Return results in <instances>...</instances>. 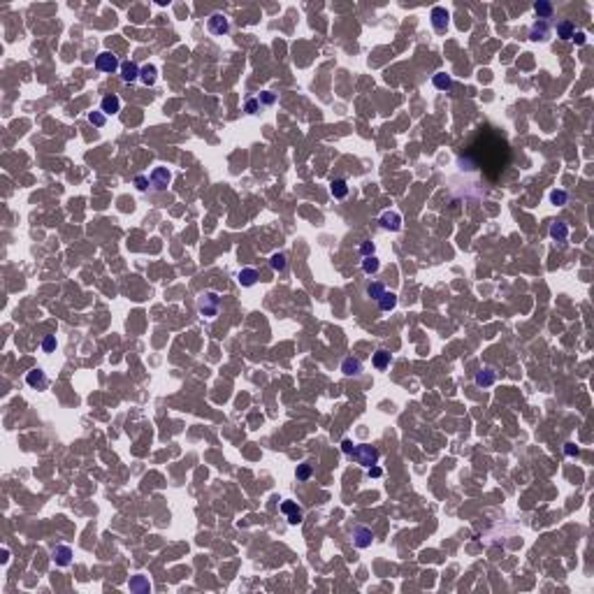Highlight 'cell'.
I'll return each mask as SVG.
<instances>
[{
    "label": "cell",
    "instance_id": "cell-1",
    "mask_svg": "<svg viewBox=\"0 0 594 594\" xmlns=\"http://www.w3.org/2000/svg\"><path fill=\"white\" fill-rule=\"evenodd\" d=\"M353 457L357 460V464H362V467L369 469L372 464L379 462V448L376 446H355Z\"/></svg>",
    "mask_w": 594,
    "mask_h": 594
},
{
    "label": "cell",
    "instance_id": "cell-2",
    "mask_svg": "<svg viewBox=\"0 0 594 594\" xmlns=\"http://www.w3.org/2000/svg\"><path fill=\"white\" fill-rule=\"evenodd\" d=\"M95 68H98L100 72H109V74H112V72L121 70V63H119V58H116L112 51H102L98 58H95Z\"/></svg>",
    "mask_w": 594,
    "mask_h": 594
},
{
    "label": "cell",
    "instance_id": "cell-3",
    "mask_svg": "<svg viewBox=\"0 0 594 594\" xmlns=\"http://www.w3.org/2000/svg\"><path fill=\"white\" fill-rule=\"evenodd\" d=\"M149 181L156 190H165V188L169 186V181H172V174H169L167 167H156L149 174Z\"/></svg>",
    "mask_w": 594,
    "mask_h": 594
},
{
    "label": "cell",
    "instance_id": "cell-4",
    "mask_svg": "<svg viewBox=\"0 0 594 594\" xmlns=\"http://www.w3.org/2000/svg\"><path fill=\"white\" fill-rule=\"evenodd\" d=\"M207 28H209L212 35H225L230 30V21H228L225 14H212L209 21H207Z\"/></svg>",
    "mask_w": 594,
    "mask_h": 594
},
{
    "label": "cell",
    "instance_id": "cell-5",
    "mask_svg": "<svg viewBox=\"0 0 594 594\" xmlns=\"http://www.w3.org/2000/svg\"><path fill=\"white\" fill-rule=\"evenodd\" d=\"M429 17H432V26H434L436 33H444L446 28H448V24H451V14H448L446 7H434Z\"/></svg>",
    "mask_w": 594,
    "mask_h": 594
},
{
    "label": "cell",
    "instance_id": "cell-6",
    "mask_svg": "<svg viewBox=\"0 0 594 594\" xmlns=\"http://www.w3.org/2000/svg\"><path fill=\"white\" fill-rule=\"evenodd\" d=\"M218 295L216 293H207V295H202V300H200V311H202V316H216L218 313Z\"/></svg>",
    "mask_w": 594,
    "mask_h": 594
},
{
    "label": "cell",
    "instance_id": "cell-7",
    "mask_svg": "<svg viewBox=\"0 0 594 594\" xmlns=\"http://www.w3.org/2000/svg\"><path fill=\"white\" fill-rule=\"evenodd\" d=\"M379 223H381L383 230H390V232L402 230V216H399L397 212H383L381 218H379Z\"/></svg>",
    "mask_w": 594,
    "mask_h": 594
},
{
    "label": "cell",
    "instance_id": "cell-8",
    "mask_svg": "<svg viewBox=\"0 0 594 594\" xmlns=\"http://www.w3.org/2000/svg\"><path fill=\"white\" fill-rule=\"evenodd\" d=\"M26 383L30 385V388H37V390H45L47 385H49V379H47V374L40 369V367H35V369H30V372L26 374Z\"/></svg>",
    "mask_w": 594,
    "mask_h": 594
},
{
    "label": "cell",
    "instance_id": "cell-9",
    "mask_svg": "<svg viewBox=\"0 0 594 594\" xmlns=\"http://www.w3.org/2000/svg\"><path fill=\"white\" fill-rule=\"evenodd\" d=\"M119 72H121V79H123L125 84H133V81L140 79V68H137L133 61L121 63V70Z\"/></svg>",
    "mask_w": 594,
    "mask_h": 594
},
{
    "label": "cell",
    "instance_id": "cell-10",
    "mask_svg": "<svg viewBox=\"0 0 594 594\" xmlns=\"http://www.w3.org/2000/svg\"><path fill=\"white\" fill-rule=\"evenodd\" d=\"M353 539H355V546H357V548H369L372 541H374V534H372V529H367V527H355Z\"/></svg>",
    "mask_w": 594,
    "mask_h": 594
},
{
    "label": "cell",
    "instance_id": "cell-11",
    "mask_svg": "<svg viewBox=\"0 0 594 594\" xmlns=\"http://www.w3.org/2000/svg\"><path fill=\"white\" fill-rule=\"evenodd\" d=\"M550 37V26L548 21H536L532 26V33H529V40H534V42H546Z\"/></svg>",
    "mask_w": 594,
    "mask_h": 594
},
{
    "label": "cell",
    "instance_id": "cell-12",
    "mask_svg": "<svg viewBox=\"0 0 594 594\" xmlns=\"http://www.w3.org/2000/svg\"><path fill=\"white\" fill-rule=\"evenodd\" d=\"M281 511L288 515V523L290 524H300L302 523V508L295 501H284L281 504Z\"/></svg>",
    "mask_w": 594,
    "mask_h": 594
},
{
    "label": "cell",
    "instance_id": "cell-13",
    "mask_svg": "<svg viewBox=\"0 0 594 594\" xmlns=\"http://www.w3.org/2000/svg\"><path fill=\"white\" fill-rule=\"evenodd\" d=\"M100 107H102V112H105V114H119V109H121V100H119V95L109 93V95H105V98H102Z\"/></svg>",
    "mask_w": 594,
    "mask_h": 594
},
{
    "label": "cell",
    "instance_id": "cell-14",
    "mask_svg": "<svg viewBox=\"0 0 594 594\" xmlns=\"http://www.w3.org/2000/svg\"><path fill=\"white\" fill-rule=\"evenodd\" d=\"M156 79H158V70H156V65H144V68H140V81L142 84H146V86H153L156 84Z\"/></svg>",
    "mask_w": 594,
    "mask_h": 594
},
{
    "label": "cell",
    "instance_id": "cell-15",
    "mask_svg": "<svg viewBox=\"0 0 594 594\" xmlns=\"http://www.w3.org/2000/svg\"><path fill=\"white\" fill-rule=\"evenodd\" d=\"M341 372L346 374V376H360V372H362V362H360L357 357H346V360L341 362Z\"/></svg>",
    "mask_w": 594,
    "mask_h": 594
},
{
    "label": "cell",
    "instance_id": "cell-16",
    "mask_svg": "<svg viewBox=\"0 0 594 594\" xmlns=\"http://www.w3.org/2000/svg\"><path fill=\"white\" fill-rule=\"evenodd\" d=\"M53 562L58 564V567H68L72 562V550L68 548V546H58V548L53 550Z\"/></svg>",
    "mask_w": 594,
    "mask_h": 594
},
{
    "label": "cell",
    "instance_id": "cell-17",
    "mask_svg": "<svg viewBox=\"0 0 594 594\" xmlns=\"http://www.w3.org/2000/svg\"><path fill=\"white\" fill-rule=\"evenodd\" d=\"M330 193H332V197H337V200H344L348 195V181L346 179H334L330 184Z\"/></svg>",
    "mask_w": 594,
    "mask_h": 594
},
{
    "label": "cell",
    "instance_id": "cell-18",
    "mask_svg": "<svg viewBox=\"0 0 594 594\" xmlns=\"http://www.w3.org/2000/svg\"><path fill=\"white\" fill-rule=\"evenodd\" d=\"M550 237H552V239H557V241H567V237H569L567 223H562V221L552 223V225H550Z\"/></svg>",
    "mask_w": 594,
    "mask_h": 594
},
{
    "label": "cell",
    "instance_id": "cell-19",
    "mask_svg": "<svg viewBox=\"0 0 594 594\" xmlns=\"http://www.w3.org/2000/svg\"><path fill=\"white\" fill-rule=\"evenodd\" d=\"M376 302H379V309H381V311H392L395 307H397V295L385 290V293H383Z\"/></svg>",
    "mask_w": 594,
    "mask_h": 594
},
{
    "label": "cell",
    "instance_id": "cell-20",
    "mask_svg": "<svg viewBox=\"0 0 594 594\" xmlns=\"http://www.w3.org/2000/svg\"><path fill=\"white\" fill-rule=\"evenodd\" d=\"M239 284L244 285V288H251V285H256V281H258V272L256 269H251V267H246V269H241L239 272Z\"/></svg>",
    "mask_w": 594,
    "mask_h": 594
},
{
    "label": "cell",
    "instance_id": "cell-21",
    "mask_svg": "<svg viewBox=\"0 0 594 594\" xmlns=\"http://www.w3.org/2000/svg\"><path fill=\"white\" fill-rule=\"evenodd\" d=\"M432 84H434L439 91H448L452 86V77L451 74H446V72H436L434 77H432Z\"/></svg>",
    "mask_w": 594,
    "mask_h": 594
},
{
    "label": "cell",
    "instance_id": "cell-22",
    "mask_svg": "<svg viewBox=\"0 0 594 594\" xmlns=\"http://www.w3.org/2000/svg\"><path fill=\"white\" fill-rule=\"evenodd\" d=\"M573 33H576V28H573V24H571L569 19H564V21H559L557 24V37H562V40H571Z\"/></svg>",
    "mask_w": 594,
    "mask_h": 594
},
{
    "label": "cell",
    "instance_id": "cell-23",
    "mask_svg": "<svg viewBox=\"0 0 594 594\" xmlns=\"http://www.w3.org/2000/svg\"><path fill=\"white\" fill-rule=\"evenodd\" d=\"M534 12L539 14V19H541V21H546V19H550V17H552V12H555V7H552L550 2H546V0H539V2L534 5Z\"/></svg>",
    "mask_w": 594,
    "mask_h": 594
},
{
    "label": "cell",
    "instance_id": "cell-24",
    "mask_svg": "<svg viewBox=\"0 0 594 594\" xmlns=\"http://www.w3.org/2000/svg\"><path fill=\"white\" fill-rule=\"evenodd\" d=\"M495 372L492 369H483V372L476 374V385H480V388H490L492 383H495Z\"/></svg>",
    "mask_w": 594,
    "mask_h": 594
},
{
    "label": "cell",
    "instance_id": "cell-25",
    "mask_svg": "<svg viewBox=\"0 0 594 594\" xmlns=\"http://www.w3.org/2000/svg\"><path fill=\"white\" fill-rule=\"evenodd\" d=\"M128 587L133 590V592H149L151 590V585H149V580L144 576H135L130 583H128Z\"/></svg>",
    "mask_w": 594,
    "mask_h": 594
},
{
    "label": "cell",
    "instance_id": "cell-26",
    "mask_svg": "<svg viewBox=\"0 0 594 594\" xmlns=\"http://www.w3.org/2000/svg\"><path fill=\"white\" fill-rule=\"evenodd\" d=\"M372 362H374V367H376V369H385V367L390 364V353L381 348V351H376V353H374Z\"/></svg>",
    "mask_w": 594,
    "mask_h": 594
},
{
    "label": "cell",
    "instance_id": "cell-27",
    "mask_svg": "<svg viewBox=\"0 0 594 594\" xmlns=\"http://www.w3.org/2000/svg\"><path fill=\"white\" fill-rule=\"evenodd\" d=\"M379 267H381V262H379V258L376 256H367L362 260V272L364 274H376Z\"/></svg>",
    "mask_w": 594,
    "mask_h": 594
},
{
    "label": "cell",
    "instance_id": "cell-28",
    "mask_svg": "<svg viewBox=\"0 0 594 594\" xmlns=\"http://www.w3.org/2000/svg\"><path fill=\"white\" fill-rule=\"evenodd\" d=\"M269 265H272L274 272H284L285 267H288V258H285L284 253H274V256L269 258Z\"/></svg>",
    "mask_w": 594,
    "mask_h": 594
},
{
    "label": "cell",
    "instance_id": "cell-29",
    "mask_svg": "<svg viewBox=\"0 0 594 594\" xmlns=\"http://www.w3.org/2000/svg\"><path fill=\"white\" fill-rule=\"evenodd\" d=\"M550 200H552L555 207H564V204L569 202V193L567 190H552V193H550Z\"/></svg>",
    "mask_w": 594,
    "mask_h": 594
},
{
    "label": "cell",
    "instance_id": "cell-30",
    "mask_svg": "<svg viewBox=\"0 0 594 594\" xmlns=\"http://www.w3.org/2000/svg\"><path fill=\"white\" fill-rule=\"evenodd\" d=\"M383 293H385V285L383 284H369L367 285V295H369L372 300H379Z\"/></svg>",
    "mask_w": 594,
    "mask_h": 594
},
{
    "label": "cell",
    "instance_id": "cell-31",
    "mask_svg": "<svg viewBox=\"0 0 594 594\" xmlns=\"http://www.w3.org/2000/svg\"><path fill=\"white\" fill-rule=\"evenodd\" d=\"M105 112H91L89 114V123L91 125H95V128H102L105 125Z\"/></svg>",
    "mask_w": 594,
    "mask_h": 594
},
{
    "label": "cell",
    "instance_id": "cell-32",
    "mask_svg": "<svg viewBox=\"0 0 594 594\" xmlns=\"http://www.w3.org/2000/svg\"><path fill=\"white\" fill-rule=\"evenodd\" d=\"M311 474H313L311 464H300V467H297V471H295L297 480H307V478H311Z\"/></svg>",
    "mask_w": 594,
    "mask_h": 594
},
{
    "label": "cell",
    "instance_id": "cell-33",
    "mask_svg": "<svg viewBox=\"0 0 594 594\" xmlns=\"http://www.w3.org/2000/svg\"><path fill=\"white\" fill-rule=\"evenodd\" d=\"M53 348H56V337H53V334H47L45 341H42V351H45V353H51Z\"/></svg>",
    "mask_w": 594,
    "mask_h": 594
},
{
    "label": "cell",
    "instance_id": "cell-34",
    "mask_svg": "<svg viewBox=\"0 0 594 594\" xmlns=\"http://www.w3.org/2000/svg\"><path fill=\"white\" fill-rule=\"evenodd\" d=\"M244 109H246V114H256L258 109H260V100L248 98V100H246V105H244Z\"/></svg>",
    "mask_w": 594,
    "mask_h": 594
},
{
    "label": "cell",
    "instance_id": "cell-35",
    "mask_svg": "<svg viewBox=\"0 0 594 594\" xmlns=\"http://www.w3.org/2000/svg\"><path fill=\"white\" fill-rule=\"evenodd\" d=\"M374 251H376V246H374V241H362V244H360V253H362V258H367V256H374Z\"/></svg>",
    "mask_w": 594,
    "mask_h": 594
},
{
    "label": "cell",
    "instance_id": "cell-36",
    "mask_svg": "<svg viewBox=\"0 0 594 594\" xmlns=\"http://www.w3.org/2000/svg\"><path fill=\"white\" fill-rule=\"evenodd\" d=\"M274 102H276V95H274V93H269V91L260 93V105H274Z\"/></svg>",
    "mask_w": 594,
    "mask_h": 594
},
{
    "label": "cell",
    "instance_id": "cell-37",
    "mask_svg": "<svg viewBox=\"0 0 594 594\" xmlns=\"http://www.w3.org/2000/svg\"><path fill=\"white\" fill-rule=\"evenodd\" d=\"M135 186L140 188V190H146V188L151 186L149 177H142V174H140V177H135Z\"/></svg>",
    "mask_w": 594,
    "mask_h": 594
},
{
    "label": "cell",
    "instance_id": "cell-38",
    "mask_svg": "<svg viewBox=\"0 0 594 594\" xmlns=\"http://www.w3.org/2000/svg\"><path fill=\"white\" fill-rule=\"evenodd\" d=\"M341 451L346 452V455H353V451H355L353 441H351V439H344V441H341Z\"/></svg>",
    "mask_w": 594,
    "mask_h": 594
},
{
    "label": "cell",
    "instance_id": "cell-39",
    "mask_svg": "<svg viewBox=\"0 0 594 594\" xmlns=\"http://www.w3.org/2000/svg\"><path fill=\"white\" fill-rule=\"evenodd\" d=\"M564 452H567L569 457H576V455H578V446L576 444H567V446H564Z\"/></svg>",
    "mask_w": 594,
    "mask_h": 594
},
{
    "label": "cell",
    "instance_id": "cell-40",
    "mask_svg": "<svg viewBox=\"0 0 594 594\" xmlns=\"http://www.w3.org/2000/svg\"><path fill=\"white\" fill-rule=\"evenodd\" d=\"M571 40H576V45H585L587 42V35L583 33V30H578V33H573V37Z\"/></svg>",
    "mask_w": 594,
    "mask_h": 594
},
{
    "label": "cell",
    "instance_id": "cell-41",
    "mask_svg": "<svg viewBox=\"0 0 594 594\" xmlns=\"http://www.w3.org/2000/svg\"><path fill=\"white\" fill-rule=\"evenodd\" d=\"M379 476H383V469L381 467H376V464H372V467H369V478H379Z\"/></svg>",
    "mask_w": 594,
    "mask_h": 594
}]
</instances>
